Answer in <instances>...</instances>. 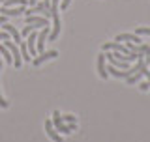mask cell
I'll use <instances>...</instances> for the list:
<instances>
[{
  "mask_svg": "<svg viewBox=\"0 0 150 142\" xmlns=\"http://www.w3.org/2000/svg\"><path fill=\"white\" fill-rule=\"evenodd\" d=\"M28 0H4V8H13V6H26Z\"/></svg>",
  "mask_w": 150,
  "mask_h": 142,
  "instance_id": "cell-14",
  "label": "cell"
},
{
  "mask_svg": "<svg viewBox=\"0 0 150 142\" xmlns=\"http://www.w3.org/2000/svg\"><path fill=\"white\" fill-rule=\"evenodd\" d=\"M0 28H2V30H6L8 34L11 36V39L15 41L17 45H19V43H21V41H23V37H21V34H19V32H17V28L13 26V25H9V22H4V25L0 26Z\"/></svg>",
  "mask_w": 150,
  "mask_h": 142,
  "instance_id": "cell-5",
  "label": "cell"
},
{
  "mask_svg": "<svg viewBox=\"0 0 150 142\" xmlns=\"http://www.w3.org/2000/svg\"><path fill=\"white\" fill-rule=\"evenodd\" d=\"M51 122H53V125H54V127H56V125H60V124H62V114H60L58 110H54V112H53V120H51Z\"/></svg>",
  "mask_w": 150,
  "mask_h": 142,
  "instance_id": "cell-16",
  "label": "cell"
},
{
  "mask_svg": "<svg viewBox=\"0 0 150 142\" xmlns=\"http://www.w3.org/2000/svg\"><path fill=\"white\" fill-rule=\"evenodd\" d=\"M143 75H144V77H148V86H150V71L146 69V64L143 65Z\"/></svg>",
  "mask_w": 150,
  "mask_h": 142,
  "instance_id": "cell-23",
  "label": "cell"
},
{
  "mask_svg": "<svg viewBox=\"0 0 150 142\" xmlns=\"http://www.w3.org/2000/svg\"><path fill=\"white\" fill-rule=\"evenodd\" d=\"M116 41H131V43H135V45H141L143 43V39H141V36L137 34H118L116 36Z\"/></svg>",
  "mask_w": 150,
  "mask_h": 142,
  "instance_id": "cell-11",
  "label": "cell"
},
{
  "mask_svg": "<svg viewBox=\"0 0 150 142\" xmlns=\"http://www.w3.org/2000/svg\"><path fill=\"white\" fill-rule=\"evenodd\" d=\"M4 22H8V17L6 15H0V26H2Z\"/></svg>",
  "mask_w": 150,
  "mask_h": 142,
  "instance_id": "cell-24",
  "label": "cell"
},
{
  "mask_svg": "<svg viewBox=\"0 0 150 142\" xmlns=\"http://www.w3.org/2000/svg\"><path fill=\"white\" fill-rule=\"evenodd\" d=\"M141 77H143V67H141V69L137 71V73H133V75H131V77H128L126 80H128V84L131 86V84H137L139 80H141Z\"/></svg>",
  "mask_w": 150,
  "mask_h": 142,
  "instance_id": "cell-15",
  "label": "cell"
},
{
  "mask_svg": "<svg viewBox=\"0 0 150 142\" xmlns=\"http://www.w3.org/2000/svg\"><path fill=\"white\" fill-rule=\"evenodd\" d=\"M4 45L9 49V53H11V56H13V65H15V67H21V65H23V56H21V51H19L17 43H13V39L11 41L6 39Z\"/></svg>",
  "mask_w": 150,
  "mask_h": 142,
  "instance_id": "cell-1",
  "label": "cell"
},
{
  "mask_svg": "<svg viewBox=\"0 0 150 142\" xmlns=\"http://www.w3.org/2000/svg\"><path fill=\"white\" fill-rule=\"evenodd\" d=\"M0 2H4V0H0Z\"/></svg>",
  "mask_w": 150,
  "mask_h": 142,
  "instance_id": "cell-26",
  "label": "cell"
},
{
  "mask_svg": "<svg viewBox=\"0 0 150 142\" xmlns=\"http://www.w3.org/2000/svg\"><path fill=\"white\" fill-rule=\"evenodd\" d=\"M36 37H38L36 30H34V32H30V34L26 36V49H28V53H30L32 58H34V56L38 54V51H36Z\"/></svg>",
  "mask_w": 150,
  "mask_h": 142,
  "instance_id": "cell-9",
  "label": "cell"
},
{
  "mask_svg": "<svg viewBox=\"0 0 150 142\" xmlns=\"http://www.w3.org/2000/svg\"><path fill=\"white\" fill-rule=\"evenodd\" d=\"M0 64H2V62H0Z\"/></svg>",
  "mask_w": 150,
  "mask_h": 142,
  "instance_id": "cell-27",
  "label": "cell"
},
{
  "mask_svg": "<svg viewBox=\"0 0 150 142\" xmlns=\"http://www.w3.org/2000/svg\"><path fill=\"white\" fill-rule=\"evenodd\" d=\"M101 49H103V53H105V51H116V53H122V54H128L129 53L128 47L122 45L120 41H107V43L101 45Z\"/></svg>",
  "mask_w": 150,
  "mask_h": 142,
  "instance_id": "cell-3",
  "label": "cell"
},
{
  "mask_svg": "<svg viewBox=\"0 0 150 142\" xmlns=\"http://www.w3.org/2000/svg\"><path fill=\"white\" fill-rule=\"evenodd\" d=\"M0 54L4 56V60H6L8 64H13V56H11V53H9V49L6 45H0Z\"/></svg>",
  "mask_w": 150,
  "mask_h": 142,
  "instance_id": "cell-13",
  "label": "cell"
},
{
  "mask_svg": "<svg viewBox=\"0 0 150 142\" xmlns=\"http://www.w3.org/2000/svg\"><path fill=\"white\" fill-rule=\"evenodd\" d=\"M62 122H69V124H75V122H77V118L71 116V114H66V116H62Z\"/></svg>",
  "mask_w": 150,
  "mask_h": 142,
  "instance_id": "cell-18",
  "label": "cell"
},
{
  "mask_svg": "<svg viewBox=\"0 0 150 142\" xmlns=\"http://www.w3.org/2000/svg\"><path fill=\"white\" fill-rule=\"evenodd\" d=\"M135 34H137V36H148V37H150V28H146V26H139L137 30H135Z\"/></svg>",
  "mask_w": 150,
  "mask_h": 142,
  "instance_id": "cell-17",
  "label": "cell"
},
{
  "mask_svg": "<svg viewBox=\"0 0 150 142\" xmlns=\"http://www.w3.org/2000/svg\"><path fill=\"white\" fill-rule=\"evenodd\" d=\"M0 107H2V108H8V107H9V103L2 97V92H0Z\"/></svg>",
  "mask_w": 150,
  "mask_h": 142,
  "instance_id": "cell-19",
  "label": "cell"
},
{
  "mask_svg": "<svg viewBox=\"0 0 150 142\" xmlns=\"http://www.w3.org/2000/svg\"><path fill=\"white\" fill-rule=\"evenodd\" d=\"M25 21H26V25H40L41 28L49 26V19H45L43 15H28L25 17Z\"/></svg>",
  "mask_w": 150,
  "mask_h": 142,
  "instance_id": "cell-7",
  "label": "cell"
},
{
  "mask_svg": "<svg viewBox=\"0 0 150 142\" xmlns=\"http://www.w3.org/2000/svg\"><path fill=\"white\" fill-rule=\"evenodd\" d=\"M75 129H77V125H75V124L66 125L64 122H62L60 125H56V131H60V133H64V135H69V133H71V131H75Z\"/></svg>",
  "mask_w": 150,
  "mask_h": 142,
  "instance_id": "cell-12",
  "label": "cell"
},
{
  "mask_svg": "<svg viewBox=\"0 0 150 142\" xmlns=\"http://www.w3.org/2000/svg\"><path fill=\"white\" fill-rule=\"evenodd\" d=\"M0 71H2V64H0Z\"/></svg>",
  "mask_w": 150,
  "mask_h": 142,
  "instance_id": "cell-25",
  "label": "cell"
},
{
  "mask_svg": "<svg viewBox=\"0 0 150 142\" xmlns=\"http://www.w3.org/2000/svg\"><path fill=\"white\" fill-rule=\"evenodd\" d=\"M98 73H100L101 79H107L109 73H107V58H105V53H100L98 56Z\"/></svg>",
  "mask_w": 150,
  "mask_h": 142,
  "instance_id": "cell-6",
  "label": "cell"
},
{
  "mask_svg": "<svg viewBox=\"0 0 150 142\" xmlns=\"http://www.w3.org/2000/svg\"><path fill=\"white\" fill-rule=\"evenodd\" d=\"M139 90H141V92H146V90H150L148 82H141V84H139Z\"/></svg>",
  "mask_w": 150,
  "mask_h": 142,
  "instance_id": "cell-22",
  "label": "cell"
},
{
  "mask_svg": "<svg viewBox=\"0 0 150 142\" xmlns=\"http://www.w3.org/2000/svg\"><path fill=\"white\" fill-rule=\"evenodd\" d=\"M6 39H9V34L6 30H0V41H6Z\"/></svg>",
  "mask_w": 150,
  "mask_h": 142,
  "instance_id": "cell-20",
  "label": "cell"
},
{
  "mask_svg": "<svg viewBox=\"0 0 150 142\" xmlns=\"http://www.w3.org/2000/svg\"><path fill=\"white\" fill-rule=\"evenodd\" d=\"M0 13H2V15H6V17H19V15H23V13H25V6L2 8V9H0Z\"/></svg>",
  "mask_w": 150,
  "mask_h": 142,
  "instance_id": "cell-10",
  "label": "cell"
},
{
  "mask_svg": "<svg viewBox=\"0 0 150 142\" xmlns=\"http://www.w3.org/2000/svg\"><path fill=\"white\" fill-rule=\"evenodd\" d=\"M45 131H47V135H49V138H51V140H54V142H62V136L58 135V131H56V127L53 125V122H51V120H47V122H45Z\"/></svg>",
  "mask_w": 150,
  "mask_h": 142,
  "instance_id": "cell-8",
  "label": "cell"
},
{
  "mask_svg": "<svg viewBox=\"0 0 150 142\" xmlns=\"http://www.w3.org/2000/svg\"><path fill=\"white\" fill-rule=\"evenodd\" d=\"M49 26H43L41 28V32H40V36L36 37V51L38 53H43V49H45V41L49 39Z\"/></svg>",
  "mask_w": 150,
  "mask_h": 142,
  "instance_id": "cell-4",
  "label": "cell"
},
{
  "mask_svg": "<svg viewBox=\"0 0 150 142\" xmlns=\"http://www.w3.org/2000/svg\"><path fill=\"white\" fill-rule=\"evenodd\" d=\"M56 56H58L56 51H43V53H40V56H34V58H32V64H34V67H40L41 64L49 62V60L56 58Z\"/></svg>",
  "mask_w": 150,
  "mask_h": 142,
  "instance_id": "cell-2",
  "label": "cell"
},
{
  "mask_svg": "<svg viewBox=\"0 0 150 142\" xmlns=\"http://www.w3.org/2000/svg\"><path fill=\"white\" fill-rule=\"evenodd\" d=\"M69 4H71V0H62V2H60V8H62V9H68Z\"/></svg>",
  "mask_w": 150,
  "mask_h": 142,
  "instance_id": "cell-21",
  "label": "cell"
}]
</instances>
